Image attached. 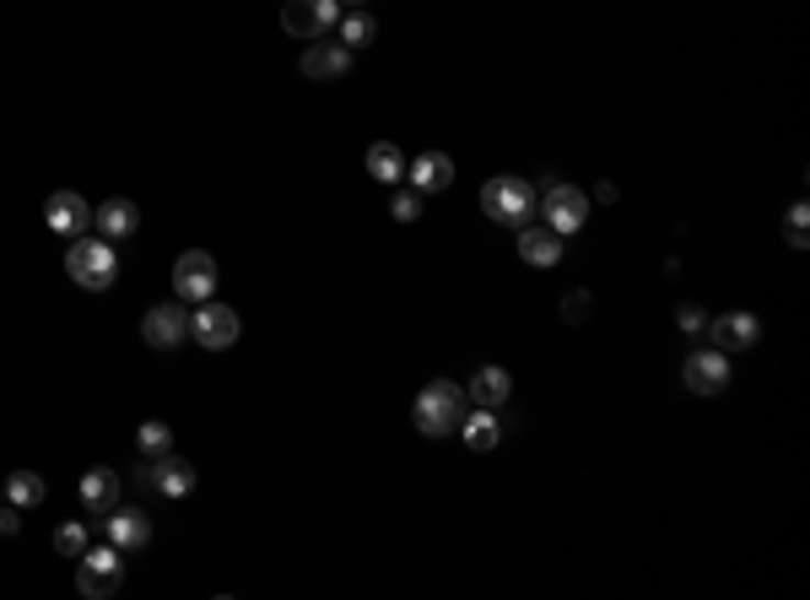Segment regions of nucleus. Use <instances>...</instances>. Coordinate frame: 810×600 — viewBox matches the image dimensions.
<instances>
[{"instance_id": "nucleus-3", "label": "nucleus", "mask_w": 810, "mask_h": 600, "mask_svg": "<svg viewBox=\"0 0 810 600\" xmlns=\"http://www.w3.org/2000/svg\"><path fill=\"white\" fill-rule=\"evenodd\" d=\"M535 200L541 190L535 185H524L519 174H498V179H487V190H481V211L502 222V227H524L530 216H535Z\"/></svg>"}, {"instance_id": "nucleus-12", "label": "nucleus", "mask_w": 810, "mask_h": 600, "mask_svg": "<svg viewBox=\"0 0 810 600\" xmlns=\"http://www.w3.org/2000/svg\"><path fill=\"white\" fill-rule=\"evenodd\" d=\"M298 70L309 76V81H341L346 70H352V49L335 38H313V44H303V60H298Z\"/></svg>"}, {"instance_id": "nucleus-15", "label": "nucleus", "mask_w": 810, "mask_h": 600, "mask_svg": "<svg viewBox=\"0 0 810 600\" xmlns=\"http://www.w3.org/2000/svg\"><path fill=\"white\" fill-rule=\"evenodd\" d=\"M152 492H163V498H189V492H195V466L179 460L174 449H168V455H152Z\"/></svg>"}, {"instance_id": "nucleus-27", "label": "nucleus", "mask_w": 810, "mask_h": 600, "mask_svg": "<svg viewBox=\"0 0 810 600\" xmlns=\"http://www.w3.org/2000/svg\"><path fill=\"white\" fill-rule=\"evenodd\" d=\"M589 303H595V298H589L584 287H578V292H567V303H562V320H567V325H584V320H589Z\"/></svg>"}, {"instance_id": "nucleus-21", "label": "nucleus", "mask_w": 810, "mask_h": 600, "mask_svg": "<svg viewBox=\"0 0 810 600\" xmlns=\"http://www.w3.org/2000/svg\"><path fill=\"white\" fill-rule=\"evenodd\" d=\"M508 396H513V379H508V368H481V374L470 379V390H465V400H470V405H487V411H498Z\"/></svg>"}, {"instance_id": "nucleus-11", "label": "nucleus", "mask_w": 810, "mask_h": 600, "mask_svg": "<svg viewBox=\"0 0 810 600\" xmlns=\"http://www.w3.org/2000/svg\"><path fill=\"white\" fill-rule=\"evenodd\" d=\"M44 222L60 238H81V233H92V205L76 196V190H55V196L44 200Z\"/></svg>"}, {"instance_id": "nucleus-18", "label": "nucleus", "mask_w": 810, "mask_h": 600, "mask_svg": "<svg viewBox=\"0 0 810 600\" xmlns=\"http://www.w3.org/2000/svg\"><path fill=\"white\" fill-rule=\"evenodd\" d=\"M81 503H87V514H109L114 503H120V470L109 466H92L87 476H81Z\"/></svg>"}, {"instance_id": "nucleus-29", "label": "nucleus", "mask_w": 810, "mask_h": 600, "mask_svg": "<svg viewBox=\"0 0 810 600\" xmlns=\"http://www.w3.org/2000/svg\"><path fill=\"white\" fill-rule=\"evenodd\" d=\"M806 200H795V211H789V244H795V249H806L810 238H806Z\"/></svg>"}, {"instance_id": "nucleus-5", "label": "nucleus", "mask_w": 810, "mask_h": 600, "mask_svg": "<svg viewBox=\"0 0 810 600\" xmlns=\"http://www.w3.org/2000/svg\"><path fill=\"white\" fill-rule=\"evenodd\" d=\"M535 211L546 216V227H552V233L573 238V233L589 222V196H584V190H573V185H562V179H546V185H541V200H535Z\"/></svg>"}, {"instance_id": "nucleus-31", "label": "nucleus", "mask_w": 810, "mask_h": 600, "mask_svg": "<svg viewBox=\"0 0 810 600\" xmlns=\"http://www.w3.org/2000/svg\"><path fill=\"white\" fill-rule=\"evenodd\" d=\"M22 531V509L11 503V509H0V535H16Z\"/></svg>"}, {"instance_id": "nucleus-9", "label": "nucleus", "mask_w": 810, "mask_h": 600, "mask_svg": "<svg viewBox=\"0 0 810 600\" xmlns=\"http://www.w3.org/2000/svg\"><path fill=\"white\" fill-rule=\"evenodd\" d=\"M686 390L691 396H719V390H730V352H719V346H708V352H691L681 368Z\"/></svg>"}, {"instance_id": "nucleus-16", "label": "nucleus", "mask_w": 810, "mask_h": 600, "mask_svg": "<svg viewBox=\"0 0 810 600\" xmlns=\"http://www.w3.org/2000/svg\"><path fill=\"white\" fill-rule=\"evenodd\" d=\"M406 174H411V190H417V196H437V190L454 185V157H448V152H422Z\"/></svg>"}, {"instance_id": "nucleus-13", "label": "nucleus", "mask_w": 810, "mask_h": 600, "mask_svg": "<svg viewBox=\"0 0 810 600\" xmlns=\"http://www.w3.org/2000/svg\"><path fill=\"white\" fill-rule=\"evenodd\" d=\"M708 335H713L719 352H746V346H756V335H762V320L746 314V309H735V314L708 320Z\"/></svg>"}, {"instance_id": "nucleus-1", "label": "nucleus", "mask_w": 810, "mask_h": 600, "mask_svg": "<svg viewBox=\"0 0 810 600\" xmlns=\"http://www.w3.org/2000/svg\"><path fill=\"white\" fill-rule=\"evenodd\" d=\"M65 276L76 281V287H87V292H109L114 287V276H120V255H114V244L98 233H81V238H70V249H65Z\"/></svg>"}, {"instance_id": "nucleus-22", "label": "nucleus", "mask_w": 810, "mask_h": 600, "mask_svg": "<svg viewBox=\"0 0 810 600\" xmlns=\"http://www.w3.org/2000/svg\"><path fill=\"white\" fill-rule=\"evenodd\" d=\"M368 174H374L378 185H400L406 179V157H400L395 141H374L368 146Z\"/></svg>"}, {"instance_id": "nucleus-20", "label": "nucleus", "mask_w": 810, "mask_h": 600, "mask_svg": "<svg viewBox=\"0 0 810 600\" xmlns=\"http://www.w3.org/2000/svg\"><path fill=\"white\" fill-rule=\"evenodd\" d=\"M135 222H141V211L130 205V200H103L98 211H92V227L114 244V238H130L135 233Z\"/></svg>"}, {"instance_id": "nucleus-7", "label": "nucleus", "mask_w": 810, "mask_h": 600, "mask_svg": "<svg viewBox=\"0 0 810 600\" xmlns=\"http://www.w3.org/2000/svg\"><path fill=\"white\" fill-rule=\"evenodd\" d=\"M238 331H244V320L228 309V303H195V314H189V335L206 346V352H228V346H238Z\"/></svg>"}, {"instance_id": "nucleus-24", "label": "nucleus", "mask_w": 810, "mask_h": 600, "mask_svg": "<svg viewBox=\"0 0 810 600\" xmlns=\"http://www.w3.org/2000/svg\"><path fill=\"white\" fill-rule=\"evenodd\" d=\"M44 492H49V481H44L38 470H16V476L5 481V498H11L16 509H33V503H44Z\"/></svg>"}, {"instance_id": "nucleus-26", "label": "nucleus", "mask_w": 810, "mask_h": 600, "mask_svg": "<svg viewBox=\"0 0 810 600\" xmlns=\"http://www.w3.org/2000/svg\"><path fill=\"white\" fill-rule=\"evenodd\" d=\"M55 552H60V557H81V552H87V525H81V520L60 525V531H55Z\"/></svg>"}, {"instance_id": "nucleus-14", "label": "nucleus", "mask_w": 810, "mask_h": 600, "mask_svg": "<svg viewBox=\"0 0 810 600\" xmlns=\"http://www.w3.org/2000/svg\"><path fill=\"white\" fill-rule=\"evenodd\" d=\"M103 531H109V541L120 546V552H141L146 541H152V514L146 509H109V520H103Z\"/></svg>"}, {"instance_id": "nucleus-19", "label": "nucleus", "mask_w": 810, "mask_h": 600, "mask_svg": "<svg viewBox=\"0 0 810 600\" xmlns=\"http://www.w3.org/2000/svg\"><path fill=\"white\" fill-rule=\"evenodd\" d=\"M459 438H465L476 455H487V449H498V444H502V422L487 411V405H476V411H465V416H459Z\"/></svg>"}, {"instance_id": "nucleus-10", "label": "nucleus", "mask_w": 810, "mask_h": 600, "mask_svg": "<svg viewBox=\"0 0 810 600\" xmlns=\"http://www.w3.org/2000/svg\"><path fill=\"white\" fill-rule=\"evenodd\" d=\"M185 335H189V314L179 303H152V309L141 314V341L157 346V352H174Z\"/></svg>"}, {"instance_id": "nucleus-23", "label": "nucleus", "mask_w": 810, "mask_h": 600, "mask_svg": "<svg viewBox=\"0 0 810 600\" xmlns=\"http://www.w3.org/2000/svg\"><path fill=\"white\" fill-rule=\"evenodd\" d=\"M335 33H341V44H346V49H363V44H374V38H378V22H374V11H363V5H352V11H341V22H335Z\"/></svg>"}, {"instance_id": "nucleus-25", "label": "nucleus", "mask_w": 810, "mask_h": 600, "mask_svg": "<svg viewBox=\"0 0 810 600\" xmlns=\"http://www.w3.org/2000/svg\"><path fill=\"white\" fill-rule=\"evenodd\" d=\"M135 444H141V455H168L174 449V427L168 422H141V433H135Z\"/></svg>"}, {"instance_id": "nucleus-28", "label": "nucleus", "mask_w": 810, "mask_h": 600, "mask_svg": "<svg viewBox=\"0 0 810 600\" xmlns=\"http://www.w3.org/2000/svg\"><path fill=\"white\" fill-rule=\"evenodd\" d=\"M389 216H395V222H417V216H422V196H417V190H400L395 205H389Z\"/></svg>"}, {"instance_id": "nucleus-17", "label": "nucleus", "mask_w": 810, "mask_h": 600, "mask_svg": "<svg viewBox=\"0 0 810 600\" xmlns=\"http://www.w3.org/2000/svg\"><path fill=\"white\" fill-rule=\"evenodd\" d=\"M519 260L535 270H552L562 260V233H552V227H519Z\"/></svg>"}, {"instance_id": "nucleus-8", "label": "nucleus", "mask_w": 810, "mask_h": 600, "mask_svg": "<svg viewBox=\"0 0 810 600\" xmlns=\"http://www.w3.org/2000/svg\"><path fill=\"white\" fill-rule=\"evenodd\" d=\"M174 292H179L185 303H206V298H217V255H206V249H185V255L174 260Z\"/></svg>"}, {"instance_id": "nucleus-6", "label": "nucleus", "mask_w": 810, "mask_h": 600, "mask_svg": "<svg viewBox=\"0 0 810 600\" xmlns=\"http://www.w3.org/2000/svg\"><path fill=\"white\" fill-rule=\"evenodd\" d=\"M335 22H341V0H287L281 5V27L292 33V38H330L335 33Z\"/></svg>"}, {"instance_id": "nucleus-32", "label": "nucleus", "mask_w": 810, "mask_h": 600, "mask_svg": "<svg viewBox=\"0 0 810 600\" xmlns=\"http://www.w3.org/2000/svg\"><path fill=\"white\" fill-rule=\"evenodd\" d=\"M346 5H368V0H346Z\"/></svg>"}, {"instance_id": "nucleus-30", "label": "nucleus", "mask_w": 810, "mask_h": 600, "mask_svg": "<svg viewBox=\"0 0 810 600\" xmlns=\"http://www.w3.org/2000/svg\"><path fill=\"white\" fill-rule=\"evenodd\" d=\"M676 325H681L686 335H697V331H708V314H702L697 303H681V309H676Z\"/></svg>"}, {"instance_id": "nucleus-2", "label": "nucleus", "mask_w": 810, "mask_h": 600, "mask_svg": "<svg viewBox=\"0 0 810 600\" xmlns=\"http://www.w3.org/2000/svg\"><path fill=\"white\" fill-rule=\"evenodd\" d=\"M470 411V400L459 385H448V379H433L417 405H411V416H417V433H428V438H448V433H459V416Z\"/></svg>"}, {"instance_id": "nucleus-4", "label": "nucleus", "mask_w": 810, "mask_h": 600, "mask_svg": "<svg viewBox=\"0 0 810 600\" xmlns=\"http://www.w3.org/2000/svg\"><path fill=\"white\" fill-rule=\"evenodd\" d=\"M120 585H125V557H120L114 541H109V546H87V552L76 557V590L87 600L120 596Z\"/></svg>"}]
</instances>
